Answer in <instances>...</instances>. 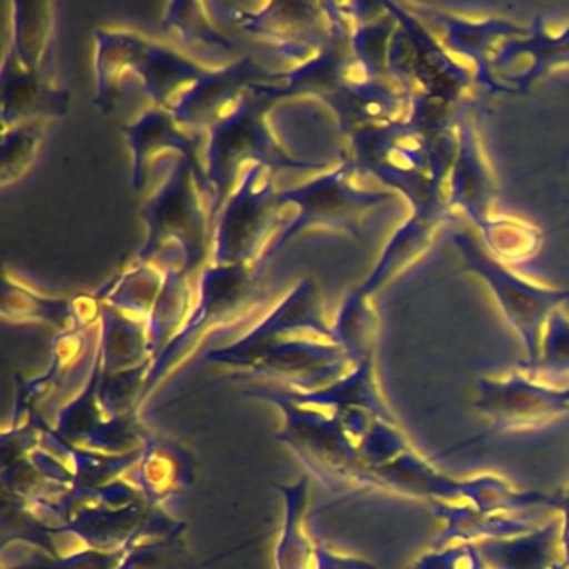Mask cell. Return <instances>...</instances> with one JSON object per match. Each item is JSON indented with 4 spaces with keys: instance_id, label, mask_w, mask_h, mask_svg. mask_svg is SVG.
<instances>
[{
    "instance_id": "cell-1",
    "label": "cell",
    "mask_w": 569,
    "mask_h": 569,
    "mask_svg": "<svg viewBox=\"0 0 569 569\" xmlns=\"http://www.w3.org/2000/svg\"><path fill=\"white\" fill-rule=\"evenodd\" d=\"M452 241L462 252L469 271L481 276L486 284L491 288L506 319L521 338L528 355V361L521 368H532L541 356L542 335H545L542 326L548 322L552 312L558 311L556 306L569 299V292L539 288L518 278L491 252L486 251L478 239L469 232H458Z\"/></svg>"
},
{
    "instance_id": "cell-9",
    "label": "cell",
    "mask_w": 569,
    "mask_h": 569,
    "mask_svg": "<svg viewBox=\"0 0 569 569\" xmlns=\"http://www.w3.org/2000/svg\"><path fill=\"white\" fill-rule=\"evenodd\" d=\"M562 395H565L566 401H568V405H569V386H566V388H562Z\"/></svg>"
},
{
    "instance_id": "cell-4",
    "label": "cell",
    "mask_w": 569,
    "mask_h": 569,
    "mask_svg": "<svg viewBox=\"0 0 569 569\" xmlns=\"http://www.w3.org/2000/svg\"><path fill=\"white\" fill-rule=\"evenodd\" d=\"M561 521L548 519L526 535L476 542L488 569H556L561 559L559 548Z\"/></svg>"
},
{
    "instance_id": "cell-8",
    "label": "cell",
    "mask_w": 569,
    "mask_h": 569,
    "mask_svg": "<svg viewBox=\"0 0 569 569\" xmlns=\"http://www.w3.org/2000/svg\"><path fill=\"white\" fill-rule=\"evenodd\" d=\"M559 521H561V531H559V548H561V559H559L556 569H569V488L561 491L559 499Z\"/></svg>"
},
{
    "instance_id": "cell-2",
    "label": "cell",
    "mask_w": 569,
    "mask_h": 569,
    "mask_svg": "<svg viewBox=\"0 0 569 569\" xmlns=\"http://www.w3.org/2000/svg\"><path fill=\"white\" fill-rule=\"evenodd\" d=\"M475 409L488 419L489 428L459 449L491 436L542 428L568 415L569 405L561 388L519 371L505 379H481L476 386Z\"/></svg>"
},
{
    "instance_id": "cell-6",
    "label": "cell",
    "mask_w": 569,
    "mask_h": 569,
    "mask_svg": "<svg viewBox=\"0 0 569 569\" xmlns=\"http://www.w3.org/2000/svg\"><path fill=\"white\" fill-rule=\"evenodd\" d=\"M521 371L542 382L569 376V319L561 311L552 312L546 322L539 361Z\"/></svg>"
},
{
    "instance_id": "cell-7",
    "label": "cell",
    "mask_w": 569,
    "mask_h": 569,
    "mask_svg": "<svg viewBox=\"0 0 569 569\" xmlns=\"http://www.w3.org/2000/svg\"><path fill=\"white\" fill-rule=\"evenodd\" d=\"M409 569H488L476 545H451L419 556Z\"/></svg>"
},
{
    "instance_id": "cell-5",
    "label": "cell",
    "mask_w": 569,
    "mask_h": 569,
    "mask_svg": "<svg viewBox=\"0 0 569 569\" xmlns=\"http://www.w3.org/2000/svg\"><path fill=\"white\" fill-rule=\"evenodd\" d=\"M472 134L475 132L468 124L462 126L449 206H458L478 224V228H482L489 221V204L495 188Z\"/></svg>"
},
{
    "instance_id": "cell-3",
    "label": "cell",
    "mask_w": 569,
    "mask_h": 569,
    "mask_svg": "<svg viewBox=\"0 0 569 569\" xmlns=\"http://www.w3.org/2000/svg\"><path fill=\"white\" fill-rule=\"evenodd\" d=\"M445 528L431 545L441 549L451 545H476L488 539L512 538L538 528V516L531 511L485 512L458 502H429Z\"/></svg>"
}]
</instances>
